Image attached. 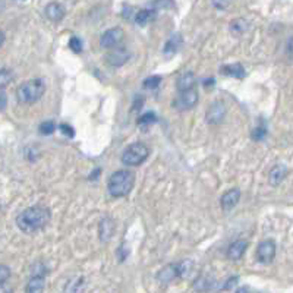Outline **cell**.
Here are the masks:
<instances>
[{"label": "cell", "mask_w": 293, "mask_h": 293, "mask_svg": "<svg viewBox=\"0 0 293 293\" xmlns=\"http://www.w3.org/2000/svg\"><path fill=\"white\" fill-rule=\"evenodd\" d=\"M50 217L52 214L49 208L37 206L19 213L17 217V224L24 233H34L41 230L44 226H47V223L50 222Z\"/></svg>", "instance_id": "cell-1"}, {"label": "cell", "mask_w": 293, "mask_h": 293, "mask_svg": "<svg viewBox=\"0 0 293 293\" xmlns=\"http://www.w3.org/2000/svg\"><path fill=\"white\" fill-rule=\"evenodd\" d=\"M134 180H135V176L131 170H118L110 176L107 189L110 192V195L115 198L126 197L134 188Z\"/></svg>", "instance_id": "cell-2"}, {"label": "cell", "mask_w": 293, "mask_h": 293, "mask_svg": "<svg viewBox=\"0 0 293 293\" xmlns=\"http://www.w3.org/2000/svg\"><path fill=\"white\" fill-rule=\"evenodd\" d=\"M46 91V85L41 79H31L18 86L17 97L21 104H33L38 102Z\"/></svg>", "instance_id": "cell-3"}, {"label": "cell", "mask_w": 293, "mask_h": 293, "mask_svg": "<svg viewBox=\"0 0 293 293\" xmlns=\"http://www.w3.org/2000/svg\"><path fill=\"white\" fill-rule=\"evenodd\" d=\"M148 155H150L148 147L145 144H142V142H135V144L129 145L123 151V154H122V163L126 164V166H131V167L139 166V164H142L148 158Z\"/></svg>", "instance_id": "cell-4"}, {"label": "cell", "mask_w": 293, "mask_h": 293, "mask_svg": "<svg viewBox=\"0 0 293 293\" xmlns=\"http://www.w3.org/2000/svg\"><path fill=\"white\" fill-rule=\"evenodd\" d=\"M197 103H198V91L197 88H192L188 91L179 92V95L173 102V106L177 110H189L192 107H195Z\"/></svg>", "instance_id": "cell-5"}, {"label": "cell", "mask_w": 293, "mask_h": 293, "mask_svg": "<svg viewBox=\"0 0 293 293\" xmlns=\"http://www.w3.org/2000/svg\"><path fill=\"white\" fill-rule=\"evenodd\" d=\"M226 118V104L220 100L214 102L208 106L206 113V121L208 125H220Z\"/></svg>", "instance_id": "cell-6"}, {"label": "cell", "mask_w": 293, "mask_h": 293, "mask_svg": "<svg viewBox=\"0 0 293 293\" xmlns=\"http://www.w3.org/2000/svg\"><path fill=\"white\" fill-rule=\"evenodd\" d=\"M122 38H123V30L122 28H110L102 35L100 44H102L103 49L112 50V49L118 47V44L121 43Z\"/></svg>", "instance_id": "cell-7"}, {"label": "cell", "mask_w": 293, "mask_h": 293, "mask_svg": "<svg viewBox=\"0 0 293 293\" xmlns=\"http://www.w3.org/2000/svg\"><path fill=\"white\" fill-rule=\"evenodd\" d=\"M129 57H131V53L128 52L125 47H115V49L109 50L107 56H106V62L110 66L119 68L129 60Z\"/></svg>", "instance_id": "cell-8"}, {"label": "cell", "mask_w": 293, "mask_h": 293, "mask_svg": "<svg viewBox=\"0 0 293 293\" xmlns=\"http://www.w3.org/2000/svg\"><path fill=\"white\" fill-rule=\"evenodd\" d=\"M276 257V243L270 239L262 241L257 249V258L262 264H270Z\"/></svg>", "instance_id": "cell-9"}, {"label": "cell", "mask_w": 293, "mask_h": 293, "mask_svg": "<svg viewBox=\"0 0 293 293\" xmlns=\"http://www.w3.org/2000/svg\"><path fill=\"white\" fill-rule=\"evenodd\" d=\"M44 14H46L47 19H50L52 22H59V21H62L63 17H65V8L60 3L52 2V3H49L46 6Z\"/></svg>", "instance_id": "cell-10"}, {"label": "cell", "mask_w": 293, "mask_h": 293, "mask_svg": "<svg viewBox=\"0 0 293 293\" xmlns=\"http://www.w3.org/2000/svg\"><path fill=\"white\" fill-rule=\"evenodd\" d=\"M179 277V270H177V264H169L166 267H163L158 274H157V280L161 283H170L174 278Z\"/></svg>", "instance_id": "cell-11"}, {"label": "cell", "mask_w": 293, "mask_h": 293, "mask_svg": "<svg viewBox=\"0 0 293 293\" xmlns=\"http://www.w3.org/2000/svg\"><path fill=\"white\" fill-rule=\"evenodd\" d=\"M195 84H197L195 73H193V72H183V73L177 78L176 86H177V91L182 92V91H188V89L195 88Z\"/></svg>", "instance_id": "cell-12"}, {"label": "cell", "mask_w": 293, "mask_h": 293, "mask_svg": "<svg viewBox=\"0 0 293 293\" xmlns=\"http://www.w3.org/2000/svg\"><path fill=\"white\" fill-rule=\"evenodd\" d=\"M248 249V242L246 241H235L227 249V257L233 261H238L243 257V254L246 252Z\"/></svg>", "instance_id": "cell-13"}, {"label": "cell", "mask_w": 293, "mask_h": 293, "mask_svg": "<svg viewBox=\"0 0 293 293\" xmlns=\"http://www.w3.org/2000/svg\"><path fill=\"white\" fill-rule=\"evenodd\" d=\"M239 198H241V192L239 189H230L227 190L226 193H223L220 203H222V208L224 211H229L235 207L238 203H239Z\"/></svg>", "instance_id": "cell-14"}, {"label": "cell", "mask_w": 293, "mask_h": 293, "mask_svg": "<svg viewBox=\"0 0 293 293\" xmlns=\"http://www.w3.org/2000/svg\"><path fill=\"white\" fill-rule=\"evenodd\" d=\"M286 176H287V167L283 164H277L268 173V182L273 186H278L284 180Z\"/></svg>", "instance_id": "cell-15"}, {"label": "cell", "mask_w": 293, "mask_h": 293, "mask_svg": "<svg viewBox=\"0 0 293 293\" xmlns=\"http://www.w3.org/2000/svg\"><path fill=\"white\" fill-rule=\"evenodd\" d=\"M115 230H116V226H115V222L112 219H104L103 222L100 223V227H99V233H100V239L103 242H107L112 239V236L115 235Z\"/></svg>", "instance_id": "cell-16"}, {"label": "cell", "mask_w": 293, "mask_h": 293, "mask_svg": "<svg viewBox=\"0 0 293 293\" xmlns=\"http://www.w3.org/2000/svg\"><path fill=\"white\" fill-rule=\"evenodd\" d=\"M213 286H214V280L208 274H201V276L197 277V280L193 281V289L200 293H206L208 290H211Z\"/></svg>", "instance_id": "cell-17"}, {"label": "cell", "mask_w": 293, "mask_h": 293, "mask_svg": "<svg viewBox=\"0 0 293 293\" xmlns=\"http://www.w3.org/2000/svg\"><path fill=\"white\" fill-rule=\"evenodd\" d=\"M249 28V22L245 19V18H236L230 22L229 25V30H230V34L235 35V37H241L243 35Z\"/></svg>", "instance_id": "cell-18"}, {"label": "cell", "mask_w": 293, "mask_h": 293, "mask_svg": "<svg viewBox=\"0 0 293 293\" xmlns=\"http://www.w3.org/2000/svg\"><path fill=\"white\" fill-rule=\"evenodd\" d=\"M44 286H46V280L43 276H33L30 278L25 292L27 293H43L44 292Z\"/></svg>", "instance_id": "cell-19"}, {"label": "cell", "mask_w": 293, "mask_h": 293, "mask_svg": "<svg viewBox=\"0 0 293 293\" xmlns=\"http://www.w3.org/2000/svg\"><path fill=\"white\" fill-rule=\"evenodd\" d=\"M180 44H182V35L173 34L172 37L167 40L166 46H164V54H166L167 57H172L173 54L177 53L179 47H180Z\"/></svg>", "instance_id": "cell-20"}, {"label": "cell", "mask_w": 293, "mask_h": 293, "mask_svg": "<svg viewBox=\"0 0 293 293\" xmlns=\"http://www.w3.org/2000/svg\"><path fill=\"white\" fill-rule=\"evenodd\" d=\"M222 73L223 75H227V76H232V78H245L246 72H245V68L242 66L241 63H233V65H226V66H222Z\"/></svg>", "instance_id": "cell-21"}, {"label": "cell", "mask_w": 293, "mask_h": 293, "mask_svg": "<svg viewBox=\"0 0 293 293\" xmlns=\"http://www.w3.org/2000/svg\"><path fill=\"white\" fill-rule=\"evenodd\" d=\"M85 287V281L82 277H75L70 278L65 286V293H82Z\"/></svg>", "instance_id": "cell-22"}, {"label": "cell", "mask_w": 293, "mask_h": 293, "mask_svg": "<svg viewBox=\"0 0 293 293\" xmlns=\"http://www.w3.org/2000/svg\"><path fill=\"white\" fill-rule=\"evenodd\" d=\"M155 9H142V11H139L137 12V15H135V22L141 25V27H144V25H147L148 22H151L153 19L155 18Z\"/></svg>", "instance_id": "cell-23"}, {"label": "cell", "mask_w": 293, "mask_h": 293, "mask_svg": "<svg viewBox=\"0 0 293 293\" xmlns=\"http://www.w3.org/2000/svg\"><path fill=\"white\" fill-rule=\"evenodd\" d=\"M192 268H193V264H192V261L189 259H183L182 262H179L177 264V270H179V277H188L189 276V273L192 271Z\"/></svg>", "instance_id": "cell-24"}, {"label": "cell", "mask_w": 293, "mask_h": 293, "mask_svg": "<svg viewBox=\"0 0 293 293\" xmlns=\"http://www.w3.org/2000/svg\"><path fill=\"white\" fill-rule=\"evenodd\" d=\"M54 131H56V123H54V122L46 121L40 125V132H41V135H52Z\"/></svg>", "instance_id": "cell-25"}, {"label": "cell", "mask_w": 293, "mask_h": 293, "mask_svg": "<svg viewBox=\"0 0 293 293\" xmlns=\"http://www.w3.org/2000/svg\"><path fill=\"white\" fill-rule=\"evenodd\" d=\"M157 121V118H155L154 113H151V112H148V113H145V115H142L141 118L138 119V125L139 126H148V125H153Z\"/></svg>", "instance_id": "cell-26"}, {"label": "cell", "mask_w": 293, "mask_h": 293, "mask_svg": "<svg viewBox=\"0 0 293 293\" xmlns=\"http://www.w3.org/2000/svg\"><path fill=\"white\" fill-rule=\"evenodd\" d=\"M160 82H161V76H150L142 82V85L147 89H154V88L160 85Z\"/></svg>", "instance_id": "cell-27"}, {"label": "cell", "mask_w": 293, "mask_h": 293, "mask_svg": "<svg viewBox=\"0 0 293 293\" xmlns=\"http://www.w3.org/2000/svg\"><path fill=\"white\" fill-rule=\"evenodd\" d=\"M267 137V128L265 126H258L251 132V138L254 141H262Z\"/></svg>", "instance_id": "cell-28"}, {"label": "cell", "mask_w": 293, "mask_h": 293, "mask_svg": "<svg viewBox=\"0 0 293 293\" xmlns=\"http://www.w3.org/2000/svg\"><path fill=\"white\" fill-rule=\"evenodd\" d=\"M69 49L73 53H81L82 52V41L78 37H70Z\"/></svg>", "instance_id": "cell-29"}, {"label": "cell", "mask_w": 293, "mask_h": 293, "mask_svg": "<svg viewBox=\"0 0 293 293\" xmlns=\"http://www.w3.org/2000/svg\"><path fill=\"white\" fill-rule=\"evenodd\" d=\"M12 81V73L9 70H0V88H5L9 85V82Z\"/></svg>", "instance_id": "cell-30"}, {"label": "cell", "mask_w": 293, "mask_h": 293, "mask_svg": "<svg viewBox=\"0 0 293 293\" xmlns=\"http://www.w3.org/2000/svg\"><path fill=\"white\" fill-rule=\"evenodd\" d=\"M11 277V268L8 265H3L0 264V284L6 283Z\"/></svg>", "instance_id": "cell-31"}, {"label": "cell", "mask_w": 293, "mask_h": 293, "mask_svg": "<svg viewBox=\"0 0 293 293\" xmlns=\"http://www.w3.org/2000/svg\"><path fill=\"white\" fill-rule=\"evenodd\" d=\"M232 2L233 0H211V5L216 9H219V11H224V9H227L232 5Z\"/></svg>", "instance_id": "cell-32"}, {"label": "cell", "mask_w": 293, "mask_h": 293, "mask_svg": "<svg viewBox=\"0 0 293 293\" xmlns=\"http://www.w3.org/2000/svg\"><path fill=\"white\" fill-rule=\"evenodd\" d=\"M60 131L66 135V137H69V138H73V135H75V129L69 126L68 123H62L60 125Z\"/></svg>", "instance_id": "cell-33"}, {"label": "cell", "mask_w": 293, "mask_h": 293, "mask_svg": "<svg viewBox=\"0 0 293 293\" xmlns=\"http://www.w3.org/2000/svg\"><path fill=\"white\" fill-rule=\"evenodd\" d=\"M44 274H46V268H44V265H43L41 262L35 264L34 270H33V276H43L44 277Z\"/></svg>", "instance_id": "cell-34"}, {"label": "cell", "mask_w": 293, "mask_h": 293, "mask_svg": "<svg viewBox=\"0 0 293 293\" xmlns=\"http://www.w3.org/2000/svg\"><path fill=\"white\" fill-rule=\"evenodd\" d=\"M236 283H238V277H230V278L226 281V284H224L223 289L224 290H230V289H232Z\"/></svg>", "instance_id": "cell-35"}, {"label": "cell", "mask_w": 293, "mask_h": 293, "mask_svg": "<svg viewBox=\"0 0 293 293\" xmlns=\"http://www.w3.org/2000/svg\"><path fill=\"white\" fill-rule=\"evenodd\" d=\"M128 254H129V251L126 249V246H125V245H122L121 248H119V251H118V257H119V259L123 261V259L128 257Z\"/></svg>", "instance_id": "cell-36"}, {"label": "cell", "mask_w": 293, "mask_h": 293, "mask_svg": "<svg viewBox=\"0 0 293 293\" xmlns=\"http://www.w3.org/2000/svg\"><path fill=\"white\" fill-rule=\"evenodd\" d=\"M142 106H144V99H142L141 95H137V97H135V102H134V104H132L134 110H139Z\"/></svg>", "instance_id": "cell-37"}, {"label": "cell", "mask_w": 293, "mask_h": 293, "mask_svg": "<svg viewBox=\"0 0 293 293\" xmlns=\"http://www.w3.org/2000/svg\"><path fill=\"white\" fill-rule=\"evenodd\" d=\"M6 106H8V97L2 92V94H0V112H2V110H5V109H6Z\"/></svg>", "instance_id": "cell-38"}, {"label": "cell", "mask_w": 293, "mask_h": 293, "mask_svg": "<svg viewBox=\"0 0 293 293\" xmlns=\"http://www.w3.org/2000/svg\"><path fill=\"white\" fill-rule=\"evenodd\" d=\"M0 293H11V289L6 286V283L0 284Z\"/></svg>", "instance_id": "cell-39"}, {"label": "cell", "mask_w": 293, "mask_h": 293, "mask_svg": "<svg viewBox=\"0 0 293 293\" xmlns=\"http://www.w3.org/2000/svg\"><path fill=\"white\" fill-rule=\"evenodd\" d=\"M204 84H206V86H213L216 84V79H214V78H210V79H207Z\"/></svg>", "instance_id": "cell-40"}, {"label": "cell", "mask_w": 293, "mask_h": 293, "mask_svg": "<svg viewBox=\"0 0 293 293\" xmlns=\"http://www.w3.org/2000/svg\"><path fill=\"white\" fill-rule=\"evenodd\" d=\"M236 293H249V289L248 287H239Z\"/></svg>", "instance_id": "cell-41"}, {"label": "cell", "mask_w": 293, "mask_h": 293, "mask_svg": "<svg viewBox=\"0 0 293 293\" xmlns=\"http://www.w3.org/2000/svg\"><path fill=\"white\" fill-rule=\"evenodd\" d=\"M3 43H5V34H3V33L0 31V47L3 46Z\"/></svg>", "instance_id": "cell-42"}, {"label": "cell", "mask_w": 293, "mask_h": 293, "mask_svg": "<svg viewBox=\"0 0 293 293\" xmlns=\"http://www.w3.org/2000/svg\"><path fill=\"white\" fill-rule=\"evenodd\" d=\"M17 2H25V0H17Z\"/></svg>", "instance_id": "cell-43"}]
</instances>
